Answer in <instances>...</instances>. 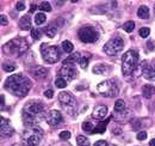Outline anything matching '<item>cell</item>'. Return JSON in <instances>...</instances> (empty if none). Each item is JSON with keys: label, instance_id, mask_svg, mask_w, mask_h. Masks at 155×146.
Wrapping results in <instances>:
<instances>
[{"label": "cell", "instance_id": "cell-1", "mask_svg": "<svg viewBox=\"0 0 155 146\" xmlns=\"http://www.w3.org/2000/svg\"><path fill=\"white\" fill-rule=\"evenodd\" d=\"M45 116L44 106L36 101L28 102L23 108V119L24 123L29 127H35Z\"/></svg>", "mask_w": 155, "mask_h": 146}, {"label": "cell", "instance_id": "cell-2", "mask_svg": "<svg viewBox=\"0 0 155 146\" xmlns=\"http://www.w3.org/2000/svg\"><path fill=\"white\" fill-rule=\"evenodd\" d=\"M4 86L12 95H16L18 97H24L30 91L32 84L28 77H24L21 74H13L6 79Z\"/></svg>", "mask_w": 155, "mask_h": 146}, {"label": "cell", "instance_id": "cell-3", "mask_svg": "<svg viewBox=\"0 0 155 146\" xmlns=\"http://www.w3.org/2000/svg\"><path fill=\"white\" fill-rule=\"evenodd\" d=\"M28 49H29V43L25 38H21V37L13 38V40L8 41L2 47L4 54L8 55V56H16V57L23 55Z\"/></svg>", "mask_w": 155, "mask_h": 146}, {"label": "cell", "instance_id": "cell-4", "mask_svg": "<svg viewBox=\"0 0 155 146\" xmlns=\"http://www.w3.org/2000/svg\"><path fill=\"white\" fill-rule=\"evenodd\" d=\"M138 66V53L134 49H129L122 56V72L125 77L131 75Z\"/></svg>", "mask_w": 155, "mask_h": 146}, {"label": "cell", "instance_id": "cell-5", "mask_svg": "<svg viewBox=\"0 0 155 146\" xmlns=\"http://www.w3.org/2000/svg\"><path fill=\"white\" fill-rule=\"evenodd\" d=\"M43 138V130L39 127H29L21 133V141L24 146H39Z\"/></svg>", "mask_w": 155, "mask_h": 146}, {"label": "cell", "instance_id": "cell-6", "mask_svg": "<svg viewBox=\"0 0 155 146\" xmlns=\"http://www.w3.org/2000/svg\"><path fill=\"white\" fill-rule=\"evenodd\" d=\"M41 52H42V57L45 62L49 64H55L60 60V49L56 46H49L47 43H43L41 46Z\"/></svg>", "mask_w": 155, "mask_h": 146}, {"label": "cell", "instance_id": "cell-7", "mask_svg": "<svg viewBox=\"0 0 155 146\" xmlns=\"http://www.w3.org/2000/svg\"><path fill=\"white\" fill-rule=\"evenodd\" d=\"M58 101H60V104L62 106V108L66 110L69 115H74V113L77 110V102H75V98L69 92H60Z\"/></svg>", "mask_w": 155, "mask_h": 146}, {"label": "cell", "instance_id": "cell-8", "mask_svg": "<svg viewBox=\"0 0 155 146\" xmlns=\"http://www.w3.org/2000/svg\"><path fill=\"white\" fill-rule=\"evenodd\" d=\"M98 92L104 97H116L118 95V86L114 80H104L97 85Z\"/></svg>", "mask_w": 155, "mask_h": 146}, {"label": "cell", "instance_id": "cell-9", "mask_svg": "<svg viewBox=\"0 0 155 146\" xmlns=\"http://www.w3.org/2000/svg\"><path fill=\"white\" fill-rule=\"evenodd\" d=\"M60 75L64 80H73V79H75L78 77V70L77 67H75V64L66 59L63 61V66L60 70Z\"/></svg>", "mask_w": 155, "mask_h": 146}, {"label": "cell", "instance_id": "cell-10", "mask_svg": "<svg viewBox=\"0 0 155 146\" xmlns=\"http://www.w3.org/2000/svg\"><path fill=\"white\" fill-rule=\"evenodd\" d=\"M124 48V41L120 37H115L110 40L104 46V52L107 55H117L122 49Z\"/></svg>", "mask_w": 155, "mask_h": 146}, {"label": "cell", "instance_id": "cell-11", "mask_svg": "<svg viewBox=\"0 0 155 146\" xmlns=\"http://www.w3.org/2000/svg\"><path fill=\"white\" fill-rule=\"evenodd\" d=\"M79 38L84 43H94L98 40V33L92 26H85L79 30Z\"/></svg>", "mask_w": 155, "mask_h": 146}, {"label": "cell", "instance_id": "cell-12", "mask_svg": "<svg viewBox=\"0 0 155 146\" xmlns=\"http://www.w3.org/2000/svg\"><path fill=\"white\" fill-rule=\"evenodd\" d=\"M63 121L62 114L58 110H51L48 115H47V122L50 126H58Z\"/></svg>", "mask_w": 155, "mask_h": 146}, {"label": "cell", "instance_id": "cell-13", "mask_svg": "<svg viewBox=\"0 0 155 146\" xmlns=\"http://www.w3.org/2000/svg\"><path fill=\"white\" fill-rule=\"evenodd\" d=\"M15 133V129L11 127L10 121L5 117H1V129H0V134L1 138H8Z\"/></svg>", "mask_w": 155, "mask_h": 146}, {"label": "cell", "instance_id": "cell-14", "mask_svg": "<svg viewBox=\"0 0 155 146\" xmlns=\"http://www.w3.org/2000/svg\"><path fill=\"white\" fill-rule=\"evenodd\" d=\"M106 114H107V107H105V106H98L97 108L93 110L92 116L94 119H97V120H101V119H104L106 116Z\"/></svg>", "mask_w": 155, "mask_h": 146}, {"label": "cell", "instance_id": "cell-15", "mask_svg": "<svg viewBox=\"0 0 155 146\" xmlns=\"http://www.w3.org/2000/svg\"><path fill=\"white\" fill-rule=\"evenodd\" d=\"M143 77L147 80H155V66H147L143 70Z\"/></svg>", "mask_w": 155, "mask_h": 146}, {"label": "cell", "instance_id": "cell-16", "mask_svg": "<svg viewBox=\"0 0 155 146\" xmlns=\"http://www.w3.org/2000/svg\"><path fill=\"white\" fill-rule=\"evenodd\" d=\"M93 72L96 74H103V75H106L110 72V67L104 65V64H98L93 67Z\"/></svg>", "mask_w": 155, "mask_h": 146}, {"label": "cell", "instance_id": "cell-17", "mask_svg": "<svg viewBox=\"0 0 155 146\" xmlns=\"http://www.w3.org/2000/svg\"><path fill=\"white\" fill-rule=\"evenodd\" d=\"M142 93L146 98H150L155 93V86L150 85V84H146L143 88H142Z\"/></svg>", "mask_w": 155, "mask_h": 146}, {"label": "cell", "instance_id": "cell-18", "mask_svg": "<svg viewBox=\"0 0 155 146\" xmlns=\"http://www.w3.org/2000/svg\"><path fill=\"white\" fill-rule=\"evenodd\" d=\"M19 26L21 30H29L31 28V20L29 16H24L19 20Z\"/></svg>", "mask_w": 155, "mask_h": 146}, {"label": "cell", "instance_id": "cell-19", "mask_svg": "<svg viewBox=\"0 0 155 146\" xmlns=\"http://www.w3.org/2000/svg\"><path fill=\"white\" fill-rule=\"evenodd\" d=\"M137 16H138V18L141 19H147L149 18V9L147 7V6H141L138 10H137Z\"/></svg>", "mask_w": 155, "mask_h": 146}, {"label": "cell", "instance_id": "cell-20", "mask_svg": "<svg viewBox=\"0 0 155 146\" xmlns=\"http://www.w3.org/2000/svg\"><path fill=\"white\" fill-rule=\"evenodd\" d=\"M110 120H111V116H110L107 120H105L103 123H99L97 127H94L93 133H104V132H105V129H106V125L110 122Z\"/></svg>", "mask_w": 155, "mask_h": 146}, {"label": "cell", "instance_id": "cell-21", "mask_svg": "<svg viewBox=\"0 0 155 146\" xmlns=\"http://www.w3.org/2000/svg\"><path fill=\"white\" fill-rule=\"evenodd\" d=\"M47 72H48V70L42 67V66H37L35 70H32V74L35 77H44L47 74Z\"/></svg>", "mask_w": 155, "mask_h": 146}, {"label": "cell", "instance_id": "cell-22", "mask_svg": "<svg viewBox=\"0 0 155 146\" xmlns=\"http://www.w3.org/2000/svg\"><path fill=\"white\" fill-rule=\"evenodd\" d=\"M62 48H63V50H64L66 53H72L73 49H74V46H73V43L69 42V41H63V42H62Z\"/></svg>", "mask_w": 155, "mask_h": 146}, {"label": "cell", "instance_id": "cell-23", "mask_svg": "<svg viewBox=\"0 0 155 146\" xmlns=\"http://www.w3.org/2000/svg\"><path fill=\"white\" fill-rule=\"evenodd\" d=\"M45 19H47L45 15H44L43 12H39V13H37V15L35 16V23H36L37 25H42V24H44Z\"/></svg>", "mask_w": 155, "mask_h": 146}, {"label": "cell", "instance_id": "cell-24", "mask_svg": "<svg viewBox=\"0 0 155 146\" xmlns=\"http://www.w3.org/2000/svg\"><path fill=\"white\" fill-rule=\"evenodd\" d=\"M124 109H125V103H124V101H123V99L116 101V103H115V110H116L117 113H122Z\"/></svg>", "mask_w": 155, "mask_h": 146}, {"label": "cell", "instance_id": "cell-25", "mask_svg": "<svg viewBox=\"0 0 155 146\" xmlns=\"http://www.w3.org/2000/svg\"><path fill=\"white\" fill-rule=\"evenodd\" d=\"M77 143L78 146H90V141L86 137H82V135H79L77 138Z\"/></svg>", "mask_w": 155, "mask_h": 146}, {"label": "cell", "instance_id": "cell-26", "mask_svg": "<svg viewBox=\"0 0 155 146\" xmlns=\"http://www.w3.org/2000/svg\"><path fill=\"white\" fill-rule=\"evenodd\" d=\"M45 34L48 37H54L56 35V28L54 25H49L45 28Z\"/></svg>", "mask_w": 155, "mask_h": 146}, {"label": "cell", "instance_id": "cell-27", "mask_svg": "<svg viewBox=\"0 0 155 146\" xmlns=\"http://www.w3.org/2000/svg\"><path fill=\"white\" fill-rule=\"evenodd\" d=\"M82 129L86 132V133H93V130H94V126L91 123V122H84L82 123Z\"/></svg>", "mask_w": 155, "mask_h": 146}, {"label": "cell", "instance_id": "cell-28", "mask_svg": "<svg viewBox=\"0 0 155 146\" xmlns=\"http://www.w3.org/2000/svg\"><path fill=\"white\" fill-rule=\"evenodd\" d=\"M123 29H124L127 33H131V31L135 29V23H134L133 20H130V22H127V23L123 25Z\"/></svg>", "mask_w": 155, "mask_h": 146}, {"label": "cell", "instance_id": "cell-29", "mask_svg": "<svg viewBox=\"0 0 155 146\" xmlns=\"http://www.w3.org/2000/svg\"><path fill=\"white\" fill-rule=\"evenodd\" d=\"M38 7L41 11H44V12H50L51 11V6H50V4L48 1H43Z\"/></svg>", "mask_w": 155, "mask_h": 146}, {"label": "cell", "instance_id": "cell-30", "mask_svg": "<svg viewBox=\"0 0 155 146\" xmlns=\"http://www.w3.org/2000/svg\"><path fill=\"white\" fill-rule=\"evenodd\" d=\"M55 85H56V88H58V89H64L67 86V82L63 78H58L55 80Z\"/></svg>", "mask_w": 155, "mask_h": 146}, {"label": "cell", "instance_id": "cell-31", "mask_svg": "<svg viewBox=\"0 0 155 146\" xmlns=\"http://www.w3.org/2000/svg\"><path fill=\"white\" fill-rule=\"evenodd\" d=\"M2 70H4L5 72H13V71L16 70V65L6 62V64H4V65H2Z\"/></svg>", "mask_w": 155, "mask_h": 146}, {"label": "cell", "instance_id": "cell-32", "mask_svg": "<svg viewBox=\"0 0 155 146\" xmlns=\"http://www.w3.org/2000/svg\"><path fill=\"white\" fill-rule=\"evenodd\" d=\"M79 65L81 68H86L88 66V57H85V56H81L80 60H79Z\"/></svg>", "mask_w": 155, "mask_h": 146}, {"label": "cell", "instance_id": "cell-33", "mask_svg": "<svg viewBox=\"0 0 155 146\" xmlns=\"http://www.w3.org/2000/svg\"><path fill=\"white\" fill-rule=\"evenodd\" d=\"M138 34H140V36L144 38V37L149 36L150 30H149V28H141V29H140V31H138Z\"/></svg>", "mask_w": 155, "mask_h": 146}, {"label": "cell", "instance_id": "cell-34", "mask_svg": "<svg viewBox=\"0 0 155 146\" xmlns=\"http://www.w3.org/2000/svg\"><path fill=\"white\" fill-rule=\"evenodd\" d=\"M31 36H32L34 40H39L41 36H42L41 30H38V29H34V30H31Z\"/></svg>", "mask_w": 155, "mask_h": 146}, {"label": "cell", "instance_id": "cell-35", "mask_svg": "<svg viewBox=\"0 0 155 146\" xmlns=\"http://www.w3.org/2000/svg\"><path fill=\"white\" fill-rule=\"evenodd\" d=\"M60 138H61L62 140H68V139L71 138V133H69L68 130H63V132L60 133Z\"/></svg>", "mask_w": 155, "mask_h": 146}, {"label": "cell", "instance_id": "cell-36", "mask_svg": "<svg viewBox=\"0 0 155 146\" xmlns=\"http://www.w3.org/2000/svg\"><path fill=\"white\" fill-rule=\"evenodd\" d=\"M137 139L141 140V141H142V140H146V139H147V133H146V132H138V133H137Z\"/></svg>", "mask_w": 155, "mask_h": 146}, {"label": "cell", "instance_id": "cell-37", "mask_svg": "<svg viewBox=\"0 0 155 146\" xmlns=\"http://www.w3.org/2000/svg\"><path fill=\"white\" fill-rule=\"evenodd\" d=\"M16 9H17L18 11H24V10H25V4H24L23 1H18V2L16 4Z\"/></svg>", "mask_w": 155, "mask_h": 146}, {"label": "cell", "instance_id": "cell-38", "mask_svg": "<svg viewBox=\"0 0 155 146\" xmlns=\"http://www.w3.org/2000/svg\"><path fill=\"white\" fill-rule=\"evenodd\" d=\"M53 95H54V91H53L51 89H48L47 91H44V96H45V97H48V98H51V97H53Z\"/></svg>", "mask_w": 155, "mask_h": 146}, {"label": "cell", "instance_id": "cell-39", "mask_svg": "<svg viewBox=\"0 0 155 146\" xmlns=\"http://www.w3.org/2000/svg\"><path fill=\"white\" fill-rule=\"evenodd\" d=\"M0 23H1V25H7V18L5 17V15H1L0 16Z\"/></svg>", "mask_w": 155, "mask_h": 146}, {"label": "cell", "instance_id": "cell-40", "mask_svg": "<svg viewBox=\"0 0 155 146\" xmlns=\"http://www.w3.org/2000/svg\"><path fill=\"white\" fill-rule=\"evenodd\" d=\"M51 146H72L69 143H67V141H60V143H55L54 145Z\"/></svg>", "mask_w": 155, "mask_h": 146}, {"label": "cell", "instance_id": "cell-41", "mask_svg": "<svg viewBox=\"0 0 155 146\" xmlns=\"http://www.w3.org/2000/svg\"><path fill=\"white\" fill-rule=\"evenodd\" d=\"M93 146H107V143L105 140H98Z\"/></svg>", "mask_w": 155, "mask_h": 146}, {"label": "cell", "instance_id": "cell-42", "mask_svg": "<svg viewBox=\"0 0 155 146\" xmlns=\"http://www.w3.org/2000/svg\"><path fill=\"white\" fill-rule=\"evenodd\" d=\"M147 48H148V49H150V50H153V49H154V44H153V42H152V41L147 42Z\"/></svg>", "mask_w": 155, "mask_h": 146}, {"label": "cell", "instance_id": "cell-43", "mask_svg": "<svg viewBox=\"0 0 155 146\" xmlns=\"http://www.w3.org/2000/svg\"><path fill=\"white\" fill-rule=\"evenodd\" d=\"M36 9H37V6H36L35 4H31V9H30V13H32V12H34V11H35Z\"/></svg>", "mask_w": 155, "mask_h": 146}, {"label": "cell", "instance_id": "cell-44", "mask_svg": "<svg viewBox=\"0 0 155 146\" xmlns=\"http://www.w3.org/2000/svg\"><path fill=\"white\" fill-rule=\"evenodd\" d=\"M5 109V104H4V96H1V110Z\"/></svg>", "mask_w": 155, "mask_h": 146}, {"label": "cell", "instance_id": "cell-45", "mask_svg": "<svg viewBox=\"0 0 155 146\" xmlns=\"http://www.w3.org/2000/svg\"><path fill=\"white\" fill-rule=\"evenodd\" d=\"M149 145H150V146H155V139H152V140L149 141Z\"/></svg>", "mask_w": 155, "mask_h": 146}, {"label": "cell", "instance_id": "cell-46", "mask_svg": "<svg viewBox=\"0 0 155 146\" xmlns=\"http://www.w3.org/2000/svg\"><path fill=\"white\" fill-rule=\"evenodd\" d=\"M154 12H155V5H154Z\"/></svg>", "mask_w": 155, "mask_h": 146}, {"label": "cell", "instance_id": "cell-47", "mask_svg": "<svg viewBox=\"0 0 155 146\" xmlns=\"http://www.w3.org/2000/svg\"><path fill=\"white\" fill-rule=\"evenodd\" d=\"M110 146H116V145H110Z\"/></svg>", "mask_w": 155, "mask_h": 146}]
</instances>
